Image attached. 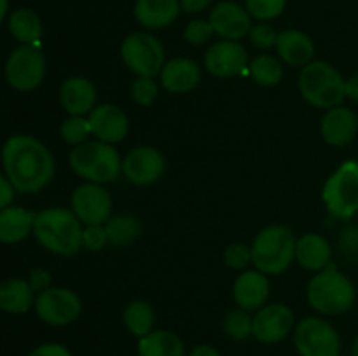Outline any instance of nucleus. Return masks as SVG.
Wrapping results in <instances>:
<instances>
[{"label": "nucleus", "instance_id": "obj_8", "mask_svg": "<svg viewBox=\"0 0 358 356\" xmlns=\"http://www.w3.org/2000/svg\"><path fill=\"white\" fill-rule=\"evenodd\" d=\"M121 58L136 77H156L166 63L164 47L154 35L136 31L121 44Z\"/></svg>", "mask_w": 358, "mask_h": 356}, {"label": "nucleus", "instance_id": "obj_40", "mask_svg": "<svg viewBox=\"0 0 358 356\" xmlns=\"http://www.w3.org/2000/svg\"><path fill=\"white\" fill-rule=\"evenodd\" d=\"M27 281L35 293H42V292H45L48 288H51L52 278H51V272H49L48 269L35 267L28 272Z\"/></svg>", "mask_w": 358, "mask_h": 356}, {"label": "nucleus", "instance_id": "obj_1", "mask_svg": "<svg viewBox=\"0 0 358 356\" xmlns=\"http://www.w3.org/2000/svg\"><path fill=\"white\" fill-rule=\"evenodd\" d=\"M2 164L6 177L21 194H37L56 173L51 150L30 135H14L3 143Z\"/></svg>", "mask_w": 358, "mask_h": 356}, {"label": "nucleus", "instance_id": "obj_30", "mask_svg": "<svg viewBox=\"0 0 358 356\" xmlns=\"http://www.w3.org/2000/svg\"><path fill=\"white\" fill-rule=\"evenodd\" d=\"M103 225L105 230H107L108 243L114 244V246L131 244L142 234V223H140V220L136 216L128 215V213L110 216Z\"/></svg>", "mask_w": 358, "mask_h": 356}, {"label": "nucleus", "instance_id": "obj_25", "mask_svg": "<svg viewBox=\"0 0 358 356\" xmlns=\"http://www.w3.org/2000/svg\"><path fill=\"white\" fill-rule=\"evenodd\" d=\"M37 213L20 206H7L0 209V243L13 244L27 239L34 232Z\"/></svg>", "mask_w": 358, "mask_h": 356}, {"label": "nucleus", "instance_id": "obj_27", "mask_svg": "<svg viewBox=\"0 0 358 356\" xmlns=\"http://www.w3.org/2000/svg\"><path fill=\"white\" fill-rule=\"evenodd\" d=\"M138 356H185V348L175 332L152 330L138 341Z\"/></svg>", "mask_w": 358, "mask_h": 356}, {"label": "nucleus", "instance_id": "obj_3", "mask_svg": "<svg viewBox=\"0 0 358 356\" xmlns=\"http://www.w3.org/2000/svg\"><path fill=\"white\" fill-rule=\"evenodd\" d=\"M296 236L285 225L264 227L252 243V264L266 276H278L285 272L296 260Z\"/></svg>", "mask_w": 358, "mask_h": 356}, {"label": "nucleus", "instance_id": "obj_9", "mask_svg": "<svg viewBox=\"0 0 358 356\" xmlns=\"http://www.w3.org/2000/svg\"><path fill=\"white\" fill-rule=\"evenodd\" d=\"M48 61L41 44H24L10 52L6 63V79L14 89L34 91L44 82Z\"/></svg>", "mask_w": 358, "mask_h": 356}, {"label": "nucleus", "instance_id": "obj_4", "mask_svg": "<svg viewBox=\"0 0 358 356\" xmlns=\"http://www.w3.org/2000/svg\"><path fill=\"white\" fill-rule=\"evenodd\" d=\"M69 164L77 177L91 184H110L122 173V159L117 149L100 140L73 147L69 156Z\"/></svg>", "mask_w": 358, "mask_h": 356}, {"label": "nucleus", "instance_id": "obj_2", "mask_svg": "<svg viewBox=\"0 0 358 356\" xmlns=\"http://www.w3.org/2000/svg\"><path fill=\"white\" fill-rule=\"evenodd\" d=\"M34 236L42 246L59 257H72L83 248V222L72 209H42L34 222Z\"/></svg>", "mask_w": 358, "mask_h": 356}, {"label": "nucleus", "instance_id": "obj_12", "mask_svg": "<svg viewBox=\"0 0 358 356\" xmlns=\"http://www.w3.org/2000/svg\"><path fill=\"white\" fill-rule=\"evenodd\" d=\"M72 212L84 225H103L112 213V198L100 184L79 185L70 199Z\"/></svg>", "mask_w": 358, "mask_h": 356}, {"label": "nucleus", "instance_id": "obj_38", "mask_svg": "<svg viewBox=\"0 0 358 356\" xmlns=\"http://www.w3.org/2000/svg\"><path fill=\"white\" fill-rule=\"evenodd\" d=\"M224 262H226L227 267L236 269H247L252 264V250L250 246H247L245 243H233L226 248L224 251Z\"/></svg>", "mask_w": 358, "mask_h": 356}, {"label": "nucleus", "instance_id": "obj_39", "mask_svg": "<svg viewBox=\"0 0 358 356\" xmlns=\"http://www.w3.org/2000/svg\"><path fill=\"white\" fill-rule=\"evenodd\" d=\"M108 244L105 225H86L83 229V248L87 251H101Z\"/></svg>", "mask_w": 358, "mask_h": 356}, {"label": "nucleus", "instance_id": "obj_19", "mask_svg": "<svg viewBox=\"0 0 358 356\" xmlns=\"http://www.w3.org/2000/svg\"><path fill=\"white\" fill-rule=\"evenodd\" d=\"M269 279L257 269L243 271L233 285V299L238 307L245 311H259L264 307L269 297Z\"/></svg>", "mask_w": 358, "mask_h": 356}, {"label": "nucleus", "instance_id": "obj_47", "mask_svg": "<svg viewBox=\"0 0 358 356\" xmlns=\"http://www.w3.org/2000/svg\"><path fill=\"white\" fill-rule=\"evenodd\" d=\"M7 10H9V0H0V23L6 20Z\"/></svg>", "mask_w": 358, "mask_h": 356}, {"label": "nucleus", "instance_id": "obj_6", "mask_svg": "<svg viewBox=\"0 0 358 356\" xmlns=\"http://www.w3.org/2000/svg\"><path fill=\"white\" fill-rule=\"evenodd\" d=\"M299 93L311 107L329 110L345 101L346 80L331 63L311 61L301 70Z\"/></svg>", "mask_w": 358, "mask_h": 356}, {"label": "nucleus", "instance_id": "obj_42", "mask_svg": "<svg viewBox=\"0 0 358 356\" xmlns=\"http://www.w3.org/2000/svg\"><path fill=\"white\" fill-rule=\"evenodd\" d=\"M28 356H72L69 348L63 344H56V342H48V344H41L34 349Z\"/></svg>", "mask_w": 358, "mask_h": 356}, {"label": "nucleus", "instance_id": "obj_45", "mask_svg": "<svg viewBox=\"0 0 358 356\" xmlns=\"http://www.w3.org/2000/svg\"><path fill=\"white\" fill-rule=\"evenodd\" d=\"M346 98L358 103V73L346 80Z\"/></svg>", "mask_w": 358, "mask_h": 356}, {"label": "nucleus", "instance_id": "obj_43", "mask_svg": "<svg viewBox=\"0 0 358 356\" xmlns=\"http://www.w3.org/2000/svg\"><path fill=\"white\" fill-rule=\"evenodd\" d=\"M14 192H16V188L13 187V184L9 181V178L0 175V209H3V208H7V206L13 205Z\"/></svg>", "mask_w": 358, "mask_h": 356}, {"label": "nucleus", "instance_id": "obj_5", "mask_svg": "<svg viewBox=\"0 0 358 356\" xmlns=\"http://www.w3.org/2000/svg\"><path fill=\"white\" fill-rule=\"evenodd\" d=\"M306 297L310 306L325 316L343 314L355 302V286L348 276L329 265L308 283Z\"/></svg>", "mask_w": 358, "mask_h": 356}, {"label": "nucleus", "instance_id": "obj_7", "mask_svg": "<svg viewBox=\"0 0 358 356\" xmlns=\"http://www.w3.org/2000/svg\"><path fill=\"white\" fill-rule=\"evenodd\" d=\"M322 199L334 218L348 220L358 213V161L348 159L327 178Z\"/></svg>", "mask_w": 358, "mask_h": 356}, {"label": "nucleus", "instance_id": "obj_10", "mask_svg": "<svg viewBox=\"0 0 358 356\" xmlns=\"http://www.w3.org/2000/svg\"><path fill=\"white\" fill-rule=\"evenodd\" d=\"M294 344L299 356H339L341 339L327 320L318 316L304 318L294 330Z\"/></svg>", "mask_w": 358, "mask_h": 356}, {"label": "nucleus", "instance_id": "obj_15", "mask_svg": "<svg viewBox=\"0 0 358 356\" xmlns=\"http://www.w3.org/2000/svg\"><path fill=\"white\" fill-rule=\"evenodd\" d=\"M294 313L285 304H269L261 307L254 316L252 335L262 344L282 342L294 330Z\"/></svg>", "mask_w": 358, "mask_h": 356}, {"label": "nucleus", "instance_id": "obj_23", "mask_svg": "<svg viewBox=\"0 0 358 356\" xmlns=\"http://www.w3.org/2000/svg\"><path fill=\"white\" fill-rule=\"evenodd\" d=\"M180 0H136V21L149 30H161L170 27L180 14Z\"/></svg>", "mask_w": 358, "mask_h": 356}, {"label": "nucleus", "instance_id": "obj_31", "mask_svg": "<svg viewBox=\"0 0 358 356\" xmlns=\"http://www.w3.org/2000/svg\"><path fill=\"white\" fill-rule=\"evenodd\" d=\"M248 73L255 84L264 87L278 86L283 79V66L278 58L271 54H261L248 63Z\"/></svg>", "mask_w": 358, "mask_h": 356}, {"label": "nucleus", "instance_id": "obj_48", "mask_svg": "<svg viewBox=\"0 0 358 356\" xmlns=\"http://www.w3.org/2000/svg\"><path fill=\"white\" fill-rule=\"evenodd\" d=\"M353 356H358V337L355 341V346H353Z\"/></svg>", "mask_w": 358, "mask_h": 356}, {"label": "nucleus", "instance_id": "obj_11", "mask_svg": "<svg viewBox=\"0 0 358 356\" xmlns=\"http://www.w3.org/2000/svg\"><path fill=\"white\" fill-rule=\"evenodd\" d=\"M35 313L44 323L51 327H66L73 323L83 313L80 297L73 290L51 286L35 297Z\"/></svg>", "mask_w": 358, "mask_h": 356}, {"label": "nucleus", "instance_id": "obj_33", "mask_svg": "<svg viewBox=\"0 0 358 356\" xmlns=\"http://www.w3.org/2000/svg\"><path fill=\"white\" fill-rule=\"evenodd\" d=\"M59 135L69 145H80V143L87 142V138L91 136L90 121L84 115H70L59 126Z\"/></svg>", "mask_w": 358, "mask_h": 356}, {"label": "nucleus", "instance_id": "obj_44", "mask_svg": "<svg viewBox=\"0 0 358 356\" xmlns=\"http://www.w3.org/2000/svg\"><path fill=\"white\" fill-rule=\"evenodd\" d=\"M212 3V0H180V7L187 14L203 13Z\"/></svg>", "mask_w": 358, "mask_h": 356}, {"label": "nucleus", "instance_id": "obj_26", "mask_svg": "<svg viewBox=\"0 0 358 356\" xmlns=\"http://www.w3.org/2000/svg\"><path fill=\"white\" fill-rule=\"evenodd\" d=\"M35 292L27 279L10 278L0 283V309L9 314H24L34 307Z\"/></svg>", "mask_w": 358, "mask_h": 356}, {"label": "nucleus", "instance_id": "obj_17", "mask_svg": "<svg viewBox=\"0 0 358 356\" xmlns=\"http://www.w3.org/2000/svg\"><path fill=\"white\" fill-rule=\"evenodd\" d=\"M87 121L91 126V135L110 145L122 142L129 131L128 115L110 103L96 105L87 115Z\"/></svg>", "mask_w": 358, "mask_h": 356}, {"label": "nucleus", "instance_id": "obj_41", "mask_svg": "<svg viewBox=\"0 0 358 356\" xmlns=\"http://www.w3.org/2000/svg\"><path fill=\"white\" fill-rule=\"evenodd\" d=\"M341 251L350 258H358V227H348L339 237Z\"/></svg>", "mask_w": 358, "mask_h": 356}, {"label": "nucleus", "instance_id": "obj_18", "mask_svg": "<svg viewBox=\"0 0 358 356\" xmlns=\"http://www.w3.org/2000/svg\"><path fill=\"white\" fill-rule=\"evenodd\" d=\"M358 131V117L348 107L329 108L320 121V135L331 147H346Z\"/></svg>", "mask_w": 358, "mask_h": 356}, {"label": "nucleus", "instance_id": "obj_34", "mask_svg": "<svg viewBox=\"0 0 358 356\" xmlns=\"http://www.w3.org/2000/svg\"><path fill=\"white\" fill-rule=\"evenodd\" d=\"M287 0H245L248 14L259 21H271L285 10Z\"/></svg>", "mask_w": 358, "mask_h": 356}, {"label": "nucleus", "instance_id": "obj_37", "mask_svg": "<svg viewBox=\"0 0 358 356\" xmlns=\"http://www.w3.org/2000/svg\"><path fill=\"white\" fill-rule=\"evenodd\" d=\"M215 35L208 20H192L185 24L184 38L191 45H203Z\"/></svg>", "mask_w": 358, "mask_h": 356}, {"label": "nucleus", "instance_id": "obj_32", "mask_svg": "<svg viewBox=\"0 0 358 356\" xmlns=\"http://www.w3.org/2000/svg\"><path fill=\"white\" fill-rule=\"evenodd\" d=\"M252 325H254V316L250 311H245L241 307L231 309L222 321V328L226 335H229L234 341H245L252 335Z\"/></svg>", "mask_w": 358, "mask_h": 356}, {"label": "nucleus", "instance_id": "obj_28", "mask_svg": "<svg viewBox=\"0 0 358 356\" xmlns=\"http://www.w3.org/2000/svg\"><path fill=\"white\" fill-rule=\"evenodd\" d=\"M9 31L21 44H41L42 21L35 10L17 9L9 16Z\"/></svg>", "mask_w": 358, "mask_h": 356}, {"label": "nucleus", "instance_id": "obj_20", "mask_svg": "<svg viewBox=\"0 0 358 356\" xmlns=\"http://www.w3.org/2000/svg\"><path fill=\"white\" fill-rule=\"evenodd\" d=\"M96 87L83 75L69 77L59 87V103L70 115H87L96 107Z\"/></svg>", "mask_w": 358, "mask_h": 356}, {"label": "nucleus", "instance_id": "obj_22", "mask_svg": "<svg viewBox=\"0 0 358 356\" xmlns=\"http://www.w3.org/2000/svg\"><path fill=\"white\" fill-rule=\"evenodd\" d=\"M276 51L283 63L290 66H301L304 68L313 61L315 44L310 35L301 30H283L278 34L276 40Z\"/></svg>", "mask_w": 358, "mask_h": 356}, {"label": "nucleus", "instance_id": "obj_46", "mask_svg": "<svg viewBox=\"0 0 358 356\" xmlns=\"http://www.w3.org/2000/svg\"><path fill=\"white\" fill-rule=\"evenodd\" d=\"M189 356H220V353L217 351L213 346L199 344V346H196L191 353H189Z\"/></svg>", "mask_w": 358, "mask_h": 356}, {"label": "nucleus", "instance_id": "obj_36", "mask_svg": "<svg viewBox=\"0 0 358 356\" xmlns=\"http://www.w3.org/2000/svg\"><path fill=\"white\" fill-rule=\"evenodd\" d=\"M248 40H250L254 47L261 49V51H268V49L276 47L278 34H276V30L271 24L261 21L257 24H252L250 31H248Z\"/></svg>", "mask_w": 358, "mask_h": 356}, {"label": "nucleus", "instance_id": "obj_35", "mask_svg": "<svg viewBox=\"0 0 358 356\" xmlns=\"http://www.w3.org/2000/svg\"><path fill=\"white\" fill-rule=\"evenodd\" d=\"M131 100L140 107H150L157 100V84L152 77H136L133 80Z\"/></svg>", "mask_w": 358, "mask_h": 356}, {"label": "nucleus", "instance_id": "obj_16", "mask_svg": "<svg viewBox=\"0 0 358 356\" xmlns=\"http://www.w3.org/2000/svg\"><path fill=\"white\" fill-rule=\"evenodd\" d=\"M215 35H219L222 40H236L248 37V31L252 28V16L248 14L247 7L240 6L236 2H219L208 16Z\"/></svg>", "mask_w": 358, "mask_h": 356}, {"label": "nucleus", "instance_id": "obj_13", "mask_svg": "<svg viewBox=\"0 0 358 356\" xmlns=\"http://www.w3.org/2000/svg\"><path fill=\"white\" fill-rule=\"evenodd\" d=\"M166 171V159L157 149L140 145L129 150L122 159V175L133 185H152Z\"/></svg>", "mask_w": 358, "mask_h": 356}, {"label": "nucleus", "instance_id": "obj_14", "mask_svg": "<svg viewBox=\"0 0 358 356\" xmlns=\"http://www.w3.org/2000/svg\"><path fill=\"white\" fill-rule=\"evenodd\" d=\"M205 68L217 79L248 73V52L240 42L219 40L205 52Z\"/></svg>", "mask_w": 358, "mask_h": 356}, {"label": "nucleus", "instance_id": "obj_21", "mask_svg": "<svg viewBox=\"0 0 358 356\" xmlns=\"http://www.w3.org/2000/svg\"><path fill=\"white\" fill-rule=\"evenodd\" d=\"M161 86L171 94H185L201 82V68L191 58H173L159 73Z\"/></svg>", "mask_w": 358, "mask_h": 356}, {"label": "nucleus", "instance_id": "obj_29", "mask_svg": "<svg viewBox=\"0 0 358 356\" xmlns=\"http://www.w3.org/2000/svg\"><path fill=\"white\" fill-rule=\"evenodd\" d=\"M122 321H124V327L128 328L129 334L142 339L152 332L154 323H156V314H154L152 306L145 300H131L124 307Z\"/></svg>", "mask_w": 358, "mask_h": 356}, {"label": "nucleus", "instance_id": "obj_24", "mask_svg": "<svg viewBox=\"0 0 358 356\" xmlns=\"http://www.w3.org/2000/svg\"><path fill=\"white\" fill-rule=\"evenodd\" d=\"M332 248L324 236L317 232H308L301 236L296 243V260L306 271L320 272L331 265Z\"/></svg>", "mask_w": 358, "mask_h": 356}]
</instances>
